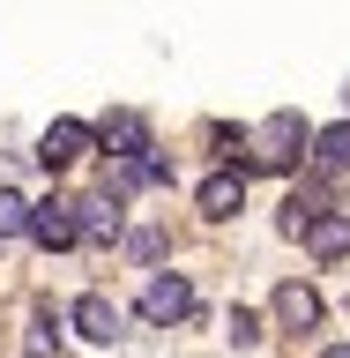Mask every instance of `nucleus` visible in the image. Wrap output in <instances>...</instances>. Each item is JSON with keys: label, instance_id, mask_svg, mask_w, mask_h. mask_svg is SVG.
Listing matches in <instances>:
<instances>
[{"label": "nucleus", "instance_id": "6e6552de", "mask_svg": "<svg viewBox=\"0 0 350 358\" xmlns=\"http://www.w3.org/2000/svg\"><path fill=\"white\" fill-rule=\"evenodd\" d=\"M239 201H246V179L239 172H217V179H201V217H239Z\"/></svg>", "mask_w": 350, "mask_h": 358}, {"label": "nucleus", "instance_id": "7ed1b4c3", "mask_svg": "<svg viewBox=\"0 0 350 358\" xmlns=\"http://www.w3.org/2000/svg\"><path fill=\"white\" fill-rule=\"evenodd\" d=\"M89 142H97V134H89L82 120H52V127L38 134V164H45V172H67V164L89 150Z\"/></svg>", "mask_w": 350, "mask_h": 358}, {"label": "nucleus", "instance_id": "f8f14e48", "mask_svg": "<svg viewBox=\"0 0 350 358\" xmlns=\"http://www.w3.org/2000/svg\"><path fill=\"white\" fill-rule=\"evenodd\" d=\"M15 231H30V201L0 187V239H15Z\"/></svg>", "mask_w": 350, "mask_h": 358}, {"label": "nucleus", "instance_id": "39448f33", "mask_svg": "<svg viewBox=\"0 0 350 358\" xmlns=\"http://www.w3.org/2000/svg\"><path fill=\"white\" fill-rule=\"evenodd\" d=\"M276 321H284L291 336L321 329V291H313V284H276Z\"/></svg>", "mask_w": 350, "mask_h": 358}, {"label": "nucleus", "instance_id": "4468645a", "mask_svg": "<svg viewBox=\"0 0 350 358\" xmlns=\"http://www.w3.org/2000/svg\"><path fill=\"white\" fill-rule=\"evenodd\" d=\"M224 329H231V343H254V336H261V321H254V313H231Z\"/></svg>", "mask_w": 350, "mask_h": 358}, {"label": "nucleus", "instance_id": "9d476101", "mask_svg": "<svg viewBox=\"0 0 350 358\" xmlns=\"http://www.w3.org/2000/svg\"><path fill=\"white\" fill-rule=\"evenodd\" d=\"M313 164H321V172H350V120H335V127H321L313 134Z\"/></svg>", "mask_w": 350, "mask_h": 358}, {"label": "nucleus", "instance_id": "423d86ee", "mask_svg": "<svg viewBox=\"0 0 350 358\" xmlns=\"http://www.w3.org/2000/svg\"><path fill=\"white\" fill-rule=\"evenodd\" d=\"M75 224H82V239H89V246H112V239H119V194L105 187V194L75 201Z\"/></svg>", "mask_w": 350, "mask_h": 358}, {"label": "nucleus", "instance_id": "9b49d317", "mask_svg": "<svg viewBox=\"0 0 350 358\" xmlns=\"http://www.w3.org/2000/svg\"><path fill=\"white\" fill-rule=\"evenodd\" d=\"M261 134H268V142H284V164H298V157L313 150V127L298 120V112H276V120H268Z\"/></svg>", "mask_w": 350, "mask_h": 358}, {"label": "nucleus", "instance_id": "2eb2a0df", "mask_svg": "<svg viewBox=\"0 0 350 358\" xmlns=\"http://www.w3.org/2000/svg\"><path fill=\"white\" fill-rule=\"evenodd\" d=\"M321 358H350V343H328V351H321Z\"/></svg>", "mask_w": 350, "mask_h": 358}, {"label": "nucleus", "instance_id": "0eeeda50", "mask_svg": "<svg viewBox=\"0 0 350 358\" xmlns=\"http://www.w3.org/2000/svg\"><path fill=\"white\" fill-rule=\"evenodd\" d=\"M75 329H82L89 343H112V336H119V306H112L105 291H82V299H75Z\"/></svg>", "mask_w": 350, "mask_h": 358}, {"label": "nucleus", "instance_id": "1a4fd4ad", "mask_svg": "<svg viewBox=\"0 0 350 358\" xmlns=\"http://www.w3.org/2000/svg\"><path fill=\"white\" fill-rule=\"evenodd\" d=\"M97 142L112 157H134V150H150V127H142V112H112L105 127H97Z\"/></svg>", "mask_w": 350, "mask_h": 358}, {"label": "nucleus", "instance_id": "f257e3e1", "mask_svg": "<svg viewBox=\"0 0 350 358\" xmlns=\"http://www.w3.org/2000/svg\"><path fill=\"white\" fill-rule=\"evenodd\" d=\"M187 313H194V284H187V276H150L142 321H150V329H172V321H187Z\"/></svg>", "mask_w": 350, "mask_h": 358}, {"label": "nucleus", "instance_id": "ddd939ff", "mask_svg": "<svg viewBox=\"0 0 350 358\" xmlns=\"http://www.w3.org/2000/svg\"><path fill=\"white\" fill-rule=\"evenodd\" d=\"M127 254H134V262H156V254H164V231H134Z\"/></svg>", "mask_w": 350, "mask_h": 358}, {"label": "nucleus", "instance_id": "20e7f679", "mask_svg": "<svg viewBox=\"0 0 350 358\" xmlns=\"http://www.w3.org/2000/svg\"><path fill=\"white\" fill-rule=\"evenodd\" d=\"M306 254H313V262H343V254H350V209H313Z\"/></svg>", "mask_w": 350, "mask_h": 358}, {"label": "nucleus", "instance_id": "f03ea898", "mask_svg": "<svg viewBox=\"0 0 350 358\" xmlns=\"http://www.w3.org/2000/svg\"><path fill=\"white\" fill-rule=\"evenodd\" d=\"M30 239L45 246V254H60V246H75L82 239V224H75V201H30Z\"/></svg>", "mask_w": 350, "mask_h": 358}]
</instances>
